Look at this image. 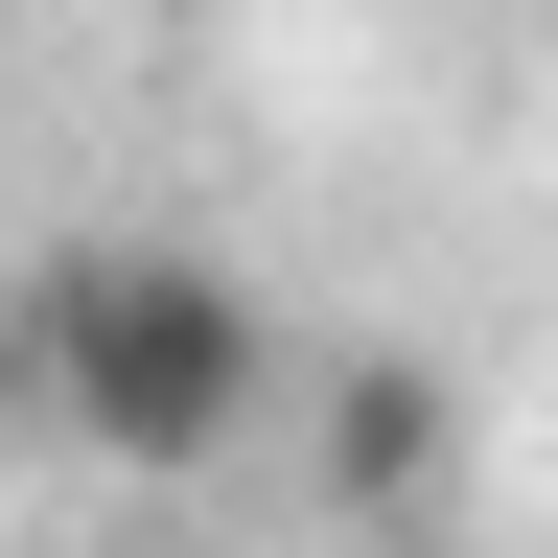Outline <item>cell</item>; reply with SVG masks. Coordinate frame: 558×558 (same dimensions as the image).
Listing matches in <instances>:
<instances>
[{
    "mask_svg": "<svg viewBox=\"0 0 558 558\" xmlns=\"http://www.w3.org/2000/svg\"><path fill=\"white\" fill-rule=\"evenodd\" d=\"M0 418L94 442L117 488H209L279 418V303L233 256H186V233H94V256H47L0 303Z\"/></svg>",
    "mask_w": 558,
    "mask_h": 558,
    "instance_id": "obj_1",
    "label": "cell"
},
{
    "mask_svg": "<svg viewBox=\"0 0 558 558\" xmlns=\"http://www.w3.org/2000/svg\"><path fill=\"white\" fill-rule=\"evenodd\" d=\"M442 465H465V396L418 373V349H349L326 373V488L349 512H442Z\"/></svg>",
    "mask_w": 558,
    "mask_h": 558,
    "instance_id": "obj_2",
    "label": "cell"
}]
</instances>
